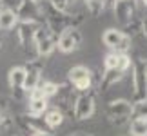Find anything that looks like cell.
I'll use <instances>...</instances> for the list:
<instances>
[{"instance_id": "5bb4252c", "label": "cell", "mask_w": 147, "mask_h": 136, "mask_svg": "<svg viewBox=\"0 0 147 136\" xmlns=\"http://www.w3.org/2000/svg\"><path fill=\"white\" fill-rule=\"evenodd\" d=\"M46 111H47V98H44V96H29L27 114L29 116H44Z\"/></svg>"}, {"instance_id": "6da1fadb", "label": "cell", "mask_w": 147, "mask_h": 136, "mask_svg": "<svg viewBox=\"0 0 147 136\" xmlns=\"http://www.w3.org/2000/svg\"><path fill=\"white\" fill-rule=\"evenodd\" d=\"M33 44H35V47H36V55L40 56V58H46V56H49L56 49V36L47 27L36 26L35 35H33Z\"/></svg>"}, {"instance_id": "484cf974", "label": "cell", "mask_w": 147, "mask_h": 136, "mask_svg": "<svg viewBox=\"0 0 147 136\" xmlns=\"http://www.w3.org/2000/svg\"><path fill=\"white\" fill-rule=\"evenodd\" d=\"M144 35H145V38H147V18L144 20Z\"/></svg>"}, {"instance_id": "83f0119b", "label": "cell", "mask_w": 147, "mask_h": 136, "mask_svg": "<svg viewBox=\"0 0 147 136\" xmlns=\"http://www.w3.org/2000/svg\"><path fill=\"white\" fill-rule=\"evenodd\" d=\"M4 9V0H0V11Z\"/></svg>"}, {"instance_id": "ffe728a7", "label": "cell", "mask_w": 147, "mask_h": 136, "mask_svg": "<svg viewBox=\"0 0 147 136\" xmlns=\"http://www.w3.org/2000/svg\"><path fill=\"white\" fill-rule=\"evenodd\" d=\"M40 93L44 94V98H51V96H56V93H58V83L55 82H44L40 83Z\"/></svg>"}, {"instance_id": "277c9868", "label": "cell", "mask_w": 147, "mask_h": 136, "mask_svg": "<svg viewBox=\"0 0 147 136\" xmlns=\"http://www.w3.org/2000/svg\"><path fill=\"white\" fill-rule=\"evenodd\" d=\"M67 80H69L71 86H75V89L78 93H87L91 89V83H93L91 69H87L86 65H75L67 73Z\"/></svg>"}, {"instance_id": "d6986e66", "label": "cell", "mask_w": 147, "mask_h": 136, "mask_svg": "<svg viewBox=\"0 0 147 136\" xmlns=\"http://www.w3.org/2000/svg\"><path fill=\"white\" fill-rule=\"evenodd\" d=\"M133 120H145L147 122V100L138 102L133 105Z\"/></svg>"}, {"instance_id": "2e32d148", "label": "cell", "mask_w": 147, "mask_h": 136, "mask_svg": "<svg viewBox=\"0 0 147 136\" xmlns=\"http://www.w3.org/2000/svg\"><path fill=\"white\" fill-rule=\"evenodd\" d=\"M42 120L46 122V125L49 129H56V127H60L62 123H64V112L60 109H47Z\"/></svg>"}, {"instance_id": "4fadbf2b", "label": "cell", "mask_w": 147, "mask_h": 136, "mask_svg": "<svg viewBox=\"0 0 147 136\" xmlns=\"http://www.w3.org/2000/svg\"><path fill=\"white\" fill-rule=\"evenodd\" d=\"M16 26H18L16 11L11 9V7H4L2 11H0V29L9 31V29H15Z\"/></svg>"}, {"instance_id": "f1b7e54d", "label": "cell", "mask_w": 147, "mask_h": 136, "mask_svg": "<svg viewBox=\"0 0 147 136\" xmlns=\"http://www.w3.org/2000/svg\"><path fill=\"white\" fill-rule=\"evenodd\" d=\"M31 2H35V4H38V2H40V0H31Z\"/></svg>"}, {"instance_id": "ac0fdd59", "label": "cell", "mask_w": 147, "mask_h": 136, "mask_svg": "<svg viewBox=\"0 0 147 136\" xmlns=\"http://www.w3.org/2000/svg\"><path fill=\"white\" fill-rule=\"evenodd\" d=\"M133 136H147V122L145 120H133L129 125Z\"/></svg>"}, {"instance_id": "7402d4cb", "label": "cell", "mask_w": 147, "mask_h": 136, "mask_svg": "<svg viewBox=\"0 0 147 136\" xmlns=\"http://www.w3.org/2000/svg\"><path fill=\"white\" fill-rule=\"evenodd\" d=\"M131 67H133V62H131V58H129V55H120V56H118V67H116V71L125 73L127 69H131Z\"/></svg>"}, {"instance_id": "d4e9b609", "label": "cell", "mask_w": 147, "mask_h": 136, "mask_svg": "<svg viewBox=\"0 0 147 136\" xmlns=\"http://www.w3.org/2000/svg\"><path fill=\"white\" fill-rule=\"evenodd\" d=\"M5 122V114H4V109H0V125H4Z\"/></svg>"}, {"instance_id": "4316f807", "label": "cell", "mask_w": 147, "mask_h": 136, "mask_svg": "<svg viewBox=\"0 0 147 136\" xmlns=\"http://www.w3.org/2000/svg\"><path fill=\"white\" fill-rule=\"evenodd\" d=\"M31 136H51V134H46V133H35V134H31Z\"/></svg>"}, {"instance_id": "8fae6325", "label": "cell", "mask_w": 147, "mask_h": 136, "mask_svg": "<svg viewBox=\"0 0 147 136\" xmlns=\"http://www.w3.org/2000/svg\"><path fill=\"white\" fill-rule=\"evenodd\" d=\"M26 67L22 65H15L9 69V75H7V82H9V87L13 91H22L24 89V82H26Z\"/></svg>"}, {"instance_id": "52a82bcc", "label": "cell", "mask_w": 147, "mask_h": 136, "mask_svg": "<svg viewBox=\"0 0 147 136\" xmlns=\"http://www.w3.org/2000/svg\"><path fill=\"white\" fill-rule=\"evenodd\" d=\"M16 16H18V22H26V24L33 26H42L44 22L40 16V9L31 0H20L18 7H16Z\"/></svg>"}, {"instance_id": "8992f818", "label": "cell", "mask_w": 147, "mask_h": 136, "mask_svg": "<svg viewBox=\"0 0 147 136\" xmlns=\"http://www.w3.org/2000/svg\"><path fill=\"white\" fill-rule=\"evenodd\" d=\"M46 22H47V29L53 33V35L58 38V35L62 31L69 29V27H73V16L67 15V13H62V11H56L49 5V13L46 16Z\"/></svg>"}, {"instance_id": "4dcf8cb0", "label": "cell", "mask_w": 147, "mask_h": 136, "mask_svg": "<svg viewBox=\"0 0 147 136\" xmlns=\"http://www.w3.org/2000/svg\"><path fill=\"white\" fill-rule=\"evenodd\" d=\"M145 78H147V65H145Z\"/></svg>"}, {"instance_id": "7a4b0ae2", "label": "cell", "mask_w": 147, "mask_h": 136, "mask_svg": "<svg viewBox=\"0 0 147 136\" xmlns=\"http://www.w3.org/2000/svg\"><path fill=\"white\" fill-rule=\"evenodd\" d=\"M133 98L134 104L147 100V78H145V62L136 60L133 64Z\"/></svg>"}, {"instance_id": "1f68e13d", "label": "cell", "mask_w": 147, "mask_h": 136, "mask_svg": "<svg viewBox=\"0 0 147 136\" xmlns=\"http://www.w3.org/2000/svg\"><path fill=\"white\" fill-rule=\"evenodd\" d=\"M142 2H144V4H145V5H147V0H142Z\"/></svg>"}, {"instance_id": "ba28073f", "label": "cell", "mask_w": 147, "mask_h": 136, "mask_svg": "<svg viewBox=\"0 0 147 136\" xmlns=\"http://www.w3.org/2000/svg\"><path fill=\"white\" fill-rule=\"evenodd\" d=\"M76 120H89L94 114V96L91 93H80L73 107Z\"/></svg>"}, {"instance_id": "603a6c76", "label": "cell", "mask_w": 147, "mask_h": 136, "mask_svg": "<svg viewBox=\"0 0 147 136\" xmlns=\"http://www.w3.org/2000/svg\"><path fill=\"white\" fill-rule=\"evenodd\" d=\"M49 5L53 9L56 11H62V13H65V9H67V4H69V0H49Z\"/></svg>"}, {"instance_id": "9c48e42d", "label": "cell", "mask_w": 147, "mask_h": 136, "mask_svg": "<svg viewBox=\"0 0 147 136\" xmlns=\"http://www.w3.org/2000/svg\"><path fill=\"white\" fill-rule=\"evenodd\" d=\"M26 82H24V93H33L35 89L40 87V83H42V76H40V73H42V65H40V62H31L29 65L26 67Z\"/></svg>"}, {"instance_id": "44dd1931", "label": "cell", "mask_w": 147, "mask_h": 136, "mask_svg": "<svg viewBox=\"0 0 147 136\" xmlns=\"http://www.w3.org/2000/svg\"><path fill=\"white\" fill-rule=\"evenodd\" d=\"M118 56H120V55H116V53L105 55V58H104V67H105V71L116 69V67H118Z\"/></svg>"}, {"instance_id": "30bf717a", "label": "cell", "mask_w": 147, "mask_h": 136, "mask_svg": "<svg viewBox=\"0 0 147 136\" xmlns=\"http://www.w3.org/2000/svg\"><path fill=\"white\" fill-rule=\"evenodd\" d=\"M134 13H136V5H134L133 0H127V2H116L115 4V15H116V18H118V22H120L122 26L131 24Z\"/></svg>"}, {"instance_id": "3957f363", "label": "cell", "mask_w": 147, "mask_h": 136, "mask_svg": "<svg viewBox=\"0 0 147 136\" xmlns=\"http://www.w3.org/2000/svg\"><path fill=\"white\" fill-rule=\"evenodd\" d=\"M105 114L109 116L111 122H115V123L120 125V123L127 122L129 118L133 116V104L127 102V100H123V98L111 100L105 107Z\"/></svg>"}, {"instance_id": "d6a6232c", "label": "cell", "mask_w": 147, "mask_h": 136, "mask_svg": "<svg viewBox=\"0 0 147 136\" xmlns=\"http://www.w3.org/2000/svg\"><path fill=\"white\" fill-rule=\"evenodd\" d=\"M86 2H94V0H86Z\"/></svg>"}, {"instance_id": "9a60e30c", "label": "cell", "mask_w": 147, "mask_h": 136, "mask_svg": "<svg viewBox=\"0 0 147 136\" xmlns=\"http://www.w3.org/2000/svg\"><path fill=\"white\" fill-rule=\"evenodd\" d=\"M36 26L33 24H26V22H18V31H16V36H18V42L22 44V47H27L29 42L33 44V35H35Z\"/></svg>"}, {"instance_id": "e0dca14e", "label": "cell", "mask_w": 147, "mask_h": 136, "mask_svg": "<svg viewBox=\"0 0 147 136\" xmlns=\"http://www.w3.org/2000/svg\"><path fill=\"white\" fill-rule=\"evenodd\" d=\"M123 78V73L113 69V71H105L104 73V78H102V89H107L109 86H113V83L120 82Z\"/></svg>"}, {"instance_id": "5b68a950", "label": "cell", "mask_w": 147, "mask_h": 136, "mask_svg": "<svg viewBox=\"0 0 147 136\" xmlns=\"http://www.w3.org/2000/svg\"><path fill=\"white\" fill-rule=\"evenodd\" d=\"M82 33L78 31V27H69V29L62 31L58 38H56V47H58V51H62V53L69 55L73 53V51L80 49L82 45Z\"/></svg>"}, {"instance_id": "f546056e", "label": "cell", "mask_w": 147, "mask_h": 136, "mask_svg": "<svg viewBox=\"0 0 147 136\" xmlns=\"http://www.w3.org/2000/svg\"><path fill=\"white\" fill-rule=\"evenodd\" d=\"M116 2H127V0H116Z\"/></svg>"}, {"instance_id": "cb8c5ba5", "label": "cell", "mask_w": 147, "mask_h": 136, "mask_svg": "<svg viewBox=\"0 0 147 136\" xmlns=\"http://www.w3.org/2000/svg\"><path fill=\"white\" fill-rule=\"evenodd\" d=\"M69 136H94V134H89V133H84V131H78V133H73Z\"/></svg>"}, {"instance_id": "7c38bea8", "label": "cell", "mask_w": 147, "mask_h": 136, "mask_svg": "<svg viewBox=\"0 0 147 136\" xmlns=\"http://www.w3.org/2000/svg\"><path fill=\"white\" fill-rule=\"evenodd\" d=\"M123 33L122 29H116V27H109V29H105L104 31V35H102V42H104L105 47H109L115 51L118 47V44L122 42V38H123Z\"/></svg>"}]
</instances>
